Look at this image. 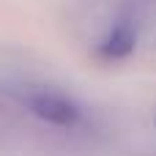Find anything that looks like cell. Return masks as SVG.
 <instances>
[{"mask_svg":"<svg viewBox=\"0 0 156 156\" xmlns=\"http://www.w3.org/2000/svg\"><path fill=\"white\" fill-rule=\"evenodd\" d=\"M132 49H134V30H132L129 22H118V25L110 30V36L104 38V44L99 47V52H101L104 58H112V60L126 58Z\"/></svg>","mask_w":156,"mask_h":156,"instance_id":"7a4b0ae2","label":"cell"},{"mask_svg":"<svg viewBox=\"0 0 156 156\" xmlns=\"http://www.w3.org/2000/svg\"><path fill=\"white\" fill-rule=\"evenodd\" d=\"M16 99L41 121L52 123V126H63V129H71L82 121V110L63 93L58 90H49V88H22L16 90Z\"/></svg>","mask_w":156,"mask_h":156,"instance_id":"6da1fadb","label":"cell"}]
</instances>
